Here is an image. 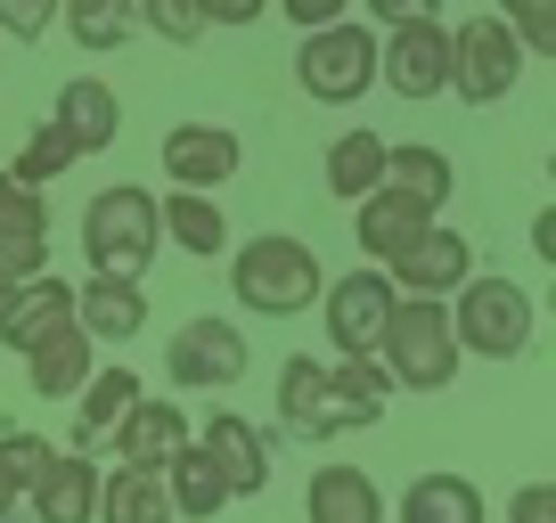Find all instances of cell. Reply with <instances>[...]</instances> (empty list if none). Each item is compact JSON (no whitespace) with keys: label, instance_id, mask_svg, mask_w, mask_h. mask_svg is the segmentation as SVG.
<instances>
[{"label":"cell","instance_id":"6da1fadb","mask_svg":"<svg viewBox=\"0 0 556 523\" xmlns=\"http://www.w3.org/2000/svg\"><path fill=\"white\" fill-rule=\"evenodd\" d=\"M229 286H238L245 311L262 319H295L319 303V286H328V270H319V254L303 238H287V229H262V238L238 245V262H229Z\"/></svg>","mask_w":556,"mask_h":523},{"label":"cell","instance_id":"7a4b0ae2","mask_svg":"<svg viewBox=\"0 0 556 523\" xmlns=\"http://www.w3.org/2000/svg\"><path fill=\"white\" fill-rule=\"evenodd\" d=\"M377 360H384V377H393L401 393H451L458 360H467L458 335H451V303L401 295L393 319H384V335H377Z\"/></svg>","mask_w":556,"mask_h":523},{"label":"cell","instance_id":"3957f363","mask_svg":"<svg viewBox=\"0 0 556 523\" xmlns=\"http://www.w3.org/2000/svg\"><path fill=\"white\" fill-rule=\"evenodd\" d=\"M156 245H164V221H156V196L148 189L115 180V189H99L83 205V262L99 279H139L156 262Z\"/></svg>","mask_w":556,"mask_h":523},{"label":"cell","instance_id":"277c9868","mask_svg":"<svg viewBox=\"0 0 556 523\" xmlns=\"http://www.w3.org/2000/svg\"><path fill=\"white\" fill-rule=\"evenodd\" d=\"M532 328H540V303H532V286H516V279H483V270H475L451 295V335L475 360H523V352H532Z\"/></svg>","mask_w":556,"mask_h":523},{"label":"cell","instance_id":"5b68a950","mask_svg":"<svg viewBox=\"0 0 556 523\" xmlns=\"http://www.w3.org/2000/svg\"><path fill=\"white\" fill-rule=\"evenodd\" d=\"M295 82H303V99H319V106L368 99V82H377V25L344 17V25H319V34H303Z\"/></svg>","mask_w":556,"mask_h":523},{"label":"cell","instance_id":"8992f818","mask_svg":"<svg viewBox=\"0 0 556 523\" xmlns=\"http://www.w3.org/2000/svg\"><path fill=\"white\" fill-rule=\"evenodd\" d=\"M523 41L507 34L500 17H467V25H451V90L467 106H500L507 90L523 82Z\"/></svg>","mask_w":556,"mask_h":523},{"label":"cell","instance_id":"52a82bcc","mask_svg":"<svg viewBox=\"0 0 556 523\" xmlns=\"http://www.w3.org/2000/svg\"><path fill=\"white\" fill-rule=\"evenodd\" d=\"M393 303H401V286L384 279L377 262H361V270H344V279L319 286V319H328L336 360H344V352H377V335H384V319H393Z\"/></svg>","mask_w":556,"mask_h":523},{"label":"cell","instance_id":"ba28073f","mask_svg":"<svg viewBox=\"0 0 556 523\" xmlns=\"http://www.w3.org/2000/svg\"><path fill=\"white\" fill-rule=\"evenodd\" d=\"M377 82L393 99H442L451 90V25L442 17H417L377 34Z\"/></svg>","mask_w":556,"mask_h":523},{"label":"cell","instance_id":"9c48e42d","mask_svg":"<svg viewBox=\"0 0 556 523\" xmlns=\"http://www.w3.org/2000/svg\"><path fill=\"white\" fill-rule=\"evenodd\" d=\"M245 335L229 328V319H189V328H173V344H164V377L180 384V393H229V384L245 377Z\"/></svg>","mask_w":556,"mask_h":523},{"label":"cell","instance_id":"30bf717a","mask_svg":"<svg viewBox=\"0 0 556 523\" xmlns=\"http://www.w3.org/2000/svg\"><path fill=\"white\" fill-rule=\"evenodd\" d=\"M442 213L426 205V196H409V189H377V196H361L352 205V238H361V262H377V270H393L401 254H409L426 229H434Z\"/></svg>","mask_w":556,"mask_h":523},{"label":"cell","instance_id":"8fae6325","mask_svg":"<svg viewBox=\"0 0 556 523\" xmlns=\"http://www.w3.org/2000/svg\"><path fill=\"white\" fill-rule=\"evenodd\" d=\"M238 164H245V148L222 123H173V131H164V173H173V189L213 196V189L238 180Z\"/></svg>","mask_w":556,"mask_h":523},{"label":"cell","instance_id":"7c38bea8","mask_svg":"<svg viewBox=\"0 0 556 523\" xmlns=\"http://www.w3.org/2000/svg\"><path fill=\"white\" fill-rule=\"evenodd\" d=\"M384 279H393L401 286V295H426V303H451L458 295V286H467L475 279V245L467 238H458V229H426V238H417L409 245V254H401L393 262V270H384Z\"/></svg>","mask_w":556,"mask_h":523},{"label":"cell","instance_id":"4fadbf2b","mask_svg":"<svg viewBox=\"0 0 556 523\" xmlns=\"http://www.w3.org/2000/svg\"><path fill=\"white\" fill-rule=\"evenodd\" d=\"M58 335H74V279L41 270V279L17 286V303H9V319H0V344L17 352V360H34V352L58 344Z\"/></svg>","mask_w":556,"mask_h":523},{"label":"cell","instance_id":"5bb4252c","mask_svg":"<svg viewBox=\"0 0 556 523\" xmlns=\"http://www.w3.org/2000/svg\"><path fill=\"white\" fill-rule=\"evenodd\" d=\"M278 425L287 434H303V442H336V434H352V418H344V401L328 393V368L319 360H278Z\"/></svg>","mask_w":556,"mask_h":523},{"label":"cell","instance_id":"9a60e30c","mask_svg":"<svg viewBox=\"0 0 556 523\" xmlns=\"http://www.w3.org/2000/svg\"><path fill=\"white\" fill-rule=\"evenodd\" d=\"M0 270H9L17 286L50 270V196L17 189L9 173H0Z\"/></svg>","mask_w":556,"mask_h":523},{"label":"cell","instance_id":"2e32d148","mask_svg":"<svg viewBox=\"0 0 556 523\" xmlns=\"http://www.w3.org/2000/svg\"><path fill=\"white\" fill-rule=\"evenodd\" d=\"M197 442H205L213 467L229 474V499H262V490H270V434H262L254 418H238V409H213V418L197 425Z\"/></svg>","mask_w":556,"mask_h":523},{"label":"cell","instance_id":"e0dca14e","mask_svg":"<svg viewBox=\"0 0 556 523\" xmlns=\"http://www.w3.org/2000/svg\"><path fill=\"white\" fill-rule=\"evenodd\" d=\"M106 442H115L123 467L164 474V467H173V450L189 442V418H180V401H164V393H139V401L123 409V425H115Z\"/></svg>","mask_w":556,"mask_h":523},{"label":"cell","instance_id":"ac0fdd59","mask_svg":"<svg viewBox=\"0 0 556 523\" xmlns=\"http://www.w3.org/2000/svg\"><path fill=\"white\" fill-rule=\"evenodd\" d=\"M74 328H83L90 344H131V335L148 328L139 279H99V270H90V279L74 286Z\"/></svg>","mask_w":556,"mask_h":523},{"label":"cell","instance_id":"d6986e66","mask_svg":"<svg viewBox=\"0 0 556 523\" xmlns=\"http://www.w3.org/2000/svg\"><path fill=\"white\" fill-rule=\"evenodd\" d=\"M50 123L83 148V156H106V148L123 140V99L99 82V74H74V82L58 90V115H50Z\"/></svg>","mask_w":556,"mask_h":523},{"label":"cell","instance_id":"ffe728a7","mask_svg":"<svg viewBox=\"0 0 556 523\" xmlns=\"http://www.w3.org/2000/svg\"><path fill=\"white\" fill-rule=\"evenodd\" d=\"M303 515L312 523H384V490L368 483V467H312V490H303Z\"/></svg>","mask_w":556,"mask_h":523},{"label":"cell","instance_id":"44dd1931","mask_svg":"<svg viewBox=\"0 0 556 523\" xmlns=\"http://www.w3.org/2000/svg\"><path fill=\"white\" fill-rule=\"evenodd\" d=\"M25 499H34V523H99V467L83 450H58Z\"/></svg>","mask_w":556,"mask_h":523},{"label":"cell","instance_id":"7402d4cb","mask_svg":"<svg viewBox=\"0 0 556 523\" xmlns=\"http://www.w3.org/2000/svg\"><path fill=\"white\" fill-rule=\"evenodd\" d=\"M164 490H173V515H180V523H213V515L229 507V474L213 467V450H205L197 434L173 450V467H164Z\"/></svg>","mask_w":556,"mask_h":523},{"label":"cell","instance_id":"603a6c76","mask_svg":"<svg viewBox=\"0 0 556 523\" xmlns=\"http://www.w3.org/2000/svg\"><path fill=\"white\" fill-rule=\"evenodd\" d=\"M384 523H491V515H483V490L467 474H417Z\"/></svg>","mask_w":556,"mask_h":523},{"label":"cell","instance_id":"cb8c5ba5","mask_svg":"<svg viewBox=\"0 0 556 523\" xmlns=\"http://www.w3.org/2000/svg\"><path fill=\"white\" fill-rule=\"evenodd\" d=\"M156 221H164V238H173L180 254H197V262H222V254H229V221H222V205H213V196H197V189L156 196Z\"/></svg>","mask_w":556,"mask_h":523},{"label":"cell","instance_id":"d4e9b609","mask_svg":"<svg viewBox=\"0 0 556 523\" xmlns=\"http://www.w3.org/2000/svg\"><path fill=\"white\" fill-rule=\"evenodd\" d=\"M131 401H139V377H131V368H106V377H90L83 393H74V450L90 458V450H99V442L123 425V409H131Z\"/></svg>","mask_w":556,"mask_h":523},{"label":"cell","instance_id":"484cf974","mask_svg":"<svg viewBox=\"0 0 556 523\" xmlns=\"http://www.w3.org/2000/svg\"><path fill=\"white\" fill-rule=\"evenodd\" d=\"M384 189H409V196H426V205H451V189H458V173H451V156L442 148H426V140H384Z\"/></svg>","mask_w":556,"mask_h":523},{"label":"cell","instance_id":"4316f807","mask_svg":"<svg viewBox=\"0 0 556 523\" xmlns=\"http://www.w3.org/2000/svg\"><path fill=\"white\" fill-rule=\"evenodd\" d=\"M99 523H173V490H164V474H139V467L99 474Z\"/></svg>","mask_w":556,"mask_h":523},{"label":"cell","instance_id":"83f0119b","mask_svg":"<svg viewBox=\"0 0 556 523\" xmlns=\"http://www.w3.org/2000/svg\"><path fill=\"white\" fill-rule=\"evenodd\" d=\"M58 25L74 34V50L115 58L123 41L139 34V0H66V9H58Z\"/></svg>","mask_w":556,"mask_h":523},{"label":"cell","instance_id":"f1b7e54d","mask_svg":"<svg viewBox=\"0 0 556 523\" xmlns=\"http://www.w3.org/2000/svg\"><path fill=\"white\" fill-rule=\"evenodd\" d=\"M384 189V140L377 131H336L328 140V196L361 205V196Z\"/></svg>","mask_w":556,"mask_h":523},{"label":"cell","instance_id":"f546056e","mask_svg":"<svg viewBox=\"0 0 556 523\" xmlns=\"http://www.w3.org/2000/svg\"><path fill=\"white\" fill-rule=\"evenodd\" d=\"M328 393L344 401V418H352V425H377V418H384V401H393V377H384L377 352H344V360L328 368Z\"/></svg>","mask_w":556,"mask_h":523},{"label":"cell","instance_id":"4dcf8cb0","mask_svg":"<svg viewBox=\"0 0 556 523\" xmlns=\"http://www.w3.org/2000/svg\"><path fill=\"white\" fill-rule=\"evenodd\" d=\"M25 384H34L41 401H74L90 384V335L74 328V335H58V344H41L34 360H25Z\"/></svg>","mask_w":556,"mask_h":523},{"label":"cell","instance_id":"1f68e13d","mask_svg":"<svg viewBox=\"0 0 556 523\" xmlns=\"http://www.w3.org/2000/svg\"><path fill=\"white\" fill-rule=\"evenodd\" d=\"M74 164H83V148H74L58 123H34V140L17 148L9 180H17V189H50V180H58V173H74Z\"/></svg>","mask_w":556,"mask_h":523},{"label":"cell","instance_id":"d6a6232c","mask_svg":"<svg viewBox=\"0 0 556 523\" xmlns=\"http://www.w3.org/2000/svg\"><path fill=\"white\" fill-rule=\"evenodd\" d=\"M491 17H500L507 34L523 41V58H532V66H540V58L556 50V0H500Z\"/></svg>","mask_w":556,"mask_h":523},{"label":"cell","instance_id":"836d02e7","mask_svg":"<svg viewBox=\"0 0 556 523\" xmlns=\"http://www.w3.org/2000/svg\"><path fill=\"white\" fill-rule=\"evenodd\" d=\"M139 25L156 41H173V50H189V41H205V0H139Z\"/></svg>","mask_w":556,"mask_h":523},{"label":"cell","instance_id":"e575fe53","mask_svg":"<svg viewBox=\"0 0 556 523\" xmlns=\"http://www.w3.org/2000/svg\"><path fill=\"white\" fill-rule=\"evenodd\" d=\"M50 458H58V450H50L41 434H25V425H9V434H0V474L17 483V499L41 483V474H50Z\"/></svg>","mask_w":556,"mask_h":523},{"label":"cell","instance_id":"d590c367","mask_svg":"<svg viewBox=\"0 0 556 523\" xmlns=\"http://www.w3.org/2000/svg\"><path fill=\"white\" fill-rule=\"evenodd\" d=\"M66 0H0V41H41Z\"/></svg>","mask_w":556,"mask_h":523},{"label":"cell","instance_id":"8d00e7d4","mask_svg":"<svg viewBox=\"0 0 556 523\" xmlns=\"http://www.w3.org/2000/svg\"><path fill=\"white\" fill-rule=\"evenodd\" d=\"M278 9H287L295 34H319V25H344L352 17V0H278Z\"/></svg>","mask_w":556,"mask_h":523},{"label":"cell","instance_id":"74e56055","mask_svg":"<svg viewBox=\"0 0 556 523\" xmlns=\"http://www.w3.org/2000/svg\"><path fill=\"white\" fill-rule=\"evenodd\" d=\"M507 523H556V490L548 483H523L516 499H507Z\"/></svg>","mask_w":556,"mask_h":523},{"label":"cell","instance_id":"f35d334b","mask_svg":"<svg viewBox=\"0 0 556 523\" xmlns=\"http://www.w3.org/2000/svg\"><path fill=\"white\" fill-rule=\"evenodd\" d=\"M417 17H434V0H368V25H417Z\"/></svg>","mask_w":556,"mask_h":523},{"label":"cell","instance_id":"ab89813d","mask_svg":"<svg viewBox=\"0 0 556 523\" xmlns=\"http://www.w3.org/2000/svg\"><path fill=\"white\" fill-rule=\"evenodd\" d=\"M270 0H205V25H254Z\"/></svg>","mask_w":556,"mask_h":523},{"label":"cell","instance_id":"60d3db41","mask_svg":"<svg viewBox=\"0 0 556 523\" xmlns=\"http://www.w3.org/2000/svg\"><path fill=\"white\" fill-rule=\"evenodd\" d=\"M532 254H540V262H556V221H548V213L532 221Z\"/></svg>","mask_w":556,"mask_h":523},{"label":"cell","instance_id":"b9f144b4","mask_svg":"<svg viewBox=\"0 0 556 523\" xmlns=\"http://www.w3.org/2000/svg\"><path fill=\"white\" fill-rule=\"evenodd\" d=\"M9 303H17V279H9V270H0V319H9Z\"/></svg>","mask_w":556,"mask_h":523},{"label":"cell","instance_id":"7bdbcfd3","mask_svg":"<svg viewBox=\"0 0 556 523\" xmlns=\"http://www.w3.org/2000/svg\"><path fill=\"white\" fill-rule=\"evenodd\" d=\"M9 507H17V483H9V474H0V515H9Z\"/></svg>","mask_w":556,"mask_h":523},{"label":"cell","instance_id":"ee69618b","mask_svg":"<svg viewBox=\"0 0 556 523\" xmlns=\"http://www.w3.org/2000/svg\"><path fill=\"white\" fill-rule=\"evenodd\" d=\"M0 523H17V507H9V515H0Z\"/></svg>","mask_w":556,"mask_h":523}]
</instances>
